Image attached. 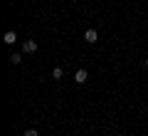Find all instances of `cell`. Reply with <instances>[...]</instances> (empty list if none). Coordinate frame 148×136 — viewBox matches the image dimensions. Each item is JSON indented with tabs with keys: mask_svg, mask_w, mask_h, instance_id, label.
Here are the masks:
<instances>
[{
	"mask_svg": "<svg viewBox=\"0 0 148 136\" xmlns=\"http://www.w3.org/2000/svg\"><path fill=\"white\" fill-rule=\"evenodd\" d=\"M86 79H89V72H86V69H77V72H74V82L77 84H84Z\"/></svg>",
	"mask_w": 148,
	"mask_h": 136,
	"instance_id": "7a4b0ae2",
	"label": "cell"
},
{
	"mask_svg": "<svg viewBox=\"0 0 148 136\" xmlns=\"http://www.w3.org/2000/svg\"><path fill=\"white\" fill-rule=\"evenodd\" d=\"M3 42H5V45H15V42H17V35H15L12 30H8L5 35H3Z\"/></svg>",
	"mask_w": 148,
	"mask_h": 136,
	"instance_id": "277c9868",
	"label": "cell"
},
{
	"mask_svg": "<svg viewBox=\"0 0 148 136\" xmlns=\"http://www.w3.org/2000/svg\"><path fill=\"white\" fill-rule=\"evenodd\" d=\"M84 40H86V42H89V45H94V42H96V40H99V32H96V30H91V27H89V30H86V32H84Z\"/></svg>",
	"mask_w": 148,
	"mask_h": 136,
	"instance_id": "3957f363",
	"label": "cell"
},
{
	"mask_svg": "<svg viewBox=\"0 0 148 136\" xmlns=\"http://www.w3.org/2000/svg\"><path fill=\"white\" fill-rule=\"evenodd\" d=\"M143 64H146V67H148V57H146V59H143Z\"/></svg>",
	"mask_w": 148,
	"mask_h": 136,
	"instance_id": "ba28073f",
	"label": "cell"
},
{
	"mask_svg": "<svg viewBox=\"0 0 148 136\" xmlns=\"http://www.w3.org/2000/svg\"><path fill=\"white\" fill-rule=\"evenodd\" d=\"M22 52H25V55L37 52V42L35 40H25V42H22Z\"/></svg>",
	"mask_w": 148,
	"mask_h": 136,
	"instance_id": "6da1fadb",
	"label": "cell"
},
{
	"mask_svg": "<svg viewBox=\"0 0 148 136\" xmlns=\"http://www.w3.org/2000/svg\"><path fill=\"white\" fill-rule=\"evenodd\" d=\"M62 77H64V69L62 67H54L52 69V79H62Z\"/></svg>",
	"mask_w": 148,
	"mask_h": 136,
	"instance_id": "5b68a950",
	"label": "cell"
},
{
	"mask_svg": "<svg viewBox=\"0 0 148 136\" xmlns=\"http://www.w3.org/2000/svg\"><path fill=\"white\" fill-rule=\"evenodd\" d=\"M10 62H12V64H20V62H22V55H17V52L10 55Z\"/></svg>",
	"mask_w": 148,
	"mask_h": 136,
	"instance_id": "8992f818",
	"label": "cell"
},
{
	"mask_svg": "<svg viewBox=\"0 0 148 136\" xmlns=\"http://www.w3.org/2000/svg\"><path fill=\"white\" fill-rule=\"evenodd\" d=\"M25 136H40V134H37V129H27V131H25Z\"/></svg>",
	"mask_w": 148,
	"mask_h": 136,
	"instance_id": "52a82bcc",
	"label": "cell"
}]
</instances>
